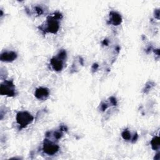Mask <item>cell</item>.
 <instances>
[{"mask_svg": "<svg viewBox=\"0 0 160 160\" xmlns=\"http://www.w3.org/2000/svg\"><path fill=\"white\" fill-rule=\"evenodd\" d=\"M151 145L153 148H154L155 150L157 149L159 147V138L158 137H155L153 139L152 142H151Z\"/></svg>", "mask_w": 160, "mask_h": 160, "instance_id": "9c48e42d", "label": "cell"}, {"mask_svg": "<svg viewBox=\"0 0 160 160\" xmlns=\"http://www.w3.org/2000/svg\"><path fill=\"white\" fill-rule=\"evenodd\" d=\"M52 65L53 69L56 71H60L62 69L63 63L60 59H54L52 61Z\"/></svg>", "mask_w": 160, "mask_h": 160, "instance_id": "8992f818", "label": "cell"}, {"mask_svg": "<svg viewBox=\"0 0 160 160\" xmlns=\"http://www.w3.org/2000/svg\"><path fill=\"white\" fill-rule=\"evenodd\" d=\"M49 91L45 88H40L36 91V97L39 99L46 98L48 97Z\"/></svg>", "mask_w": 160, "mask_h": 160, "instance_id": "277c9868", "label": "cell"}, {"mask_svg": "<svg viewBox=\"0 0 160 160\" xmlns=\"http://www.w3.org/2000/svg\"><path fill=\"white\" fill-rule=\"evenodd\" d=\"M111 20L114 24H118L120 23L121 19L119 15H117L116 13H114L111 17Z\"/></svg>", "mask_w": 160, "mask_h": 160, "instance_id": "ba28073f", "label": "cell"}, {"mask_svg": "<svg viewBox=\"0 0 160 160\" xmlns=\"http://www.w3.org/2000/svg\"><path fill=\"white\" fill-rule=\"evenodd\" d=\"M16 54L13 52L6 53L4 55H1V60L4 61H12L16 58Z\"/></svg>", "mask_w": 160, "mask_h": 160, "instance_id": "52a82bcc", "label": "cell"}, {"mask_svg": "<svg viewBox=\"0 0 160 160\" xmlns=\"http://www.w3.org/2000/svg\"><path fill=\"white\" fill-rule=\"evenodd\" d=\"M33 119V118L31 116V115L27 112H21L17 116L18 123L23 127L29 124Z\"/></svg>", "mask_w": 160, "mask_h": 160, "instance_id": "6da1fadb", "label": "cell"}, {"mask_svg": "<svg viewBox=\"0 0 160 160\" xmlns=\"http://www.w3.org/2000/svg\"><path fill=\"white\" fill-rule=\"evenodd\" d=\"M123 136L124 137L125 139H129L130 137H131V135H130V134L128 131H124V133H123Z\"/></svg>", "mask_w": 160, "mask_h": 160, "instance_id": "30bf717a", "label": "cell"}, {"mask_svg": "<svg viewBox=\"0 0 160 160\" xmlns=\"http://www.w3.org/2000/svg\"><path fill=\"white\" fill-rule=\"evenodd\" d=\"M47 29L49 32H52V33H56L59 28V24L56 21H50L48 23Z\"/></svg>", "mask_w": 160, "mask_h": 160, "instance_id": "5b68a950", "label": "cell"}, {"mask_svg": "<svg viewBox=\"0 0 160 160\" xmlns=\"http://www.w3.org/2000/svg\"><path fill=\"white\" fill-rule=\"evenodd\" d=\"M1 93L2 94L13 95L14 94V88L13 85L11 84L10 82H6L5 85H2L1 87Z\"/></svg>", "mask_w": 160, "mask_h": 160, "instance_id": "7a4b0ae2", "label": "cell"}, {"mask_svg": "<svg viewBox=\"0 0 160 160\" xmlns=\"http://www.w3.org/2000/svg\"><path fill=\"white\" fill-rule=\"evenodd\" d=\"M58 150V146L51 142H46L44 145V151L48 155L55 154Z\"/></svg>", "mask_w": 160, "mask_h": 160, "instance_id": "3957f363", "label": "cell"}]
</instances>
